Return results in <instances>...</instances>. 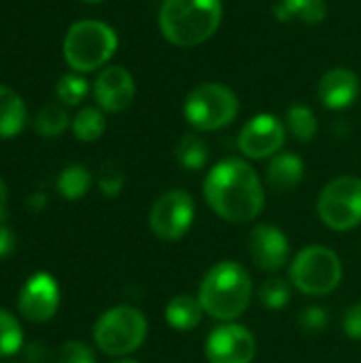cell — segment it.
I'll use <instances>...</instances> for the list:
<instances>
[{
	"label": "cell",
	"mask_w": 361,
	"mask_h": 363,
	"mask_svg": "<svg viewBox=\"0 0 361 363\" xmlns=\"http://www.w3.org/2000/svg\"><path fill=\"white\" fill-rule=\"evenodd\" d=\"M204 198L217 217L249 223L264 208V187L257 172L243 160L219 162L204 181Z\"/></svg>",
	"instance_id": "6da1fadb"
},
{
	"label": "cell",
	"mask_w": 361,
	"mask_h": 363,
	"mask_svg": "<svg viewBox=\"0 0 361 363\" xmlns=\"http://www.w3.org/2000/svg\"><path fill=\"white\" fill-rule=\"evenodd\" d=\"M223 17L219 0H164L160 9V30L168 43L181 49L209 40Z\"/></svg>",
	"instance_id": "7a4b0ae2"
},
{
	"label": "cell",
	"mask_w": 361,
	"mask_h": 363,
	"mask_svg": "<svg viewBox=\"0 0 361 363\" xmlns=\"http://www.w3.org/2000/svg\"><path fill=\"white\" fill-rule=\"evenodd\" d=\"M251 296H253L251 277L236 262H221L213 266L204 274L198 291V300L204 313L221 321L238 319L249 308Z\"/></svg>",
	"instance_id": "3957f363"
},
{
	"label": "cell",
	"mask_w": 361,
	"mask_h": 363,
	"mask_svg": "<svg viewBox=\"0 0 361 363\" xmlns=\"http://www.w3.org/2000/svg\"><path fill=\"white\" fill-rule=\"evenodd\" d=\"M117 49V34L111 26L96 19L77 21L64 38V57L77 72H91L104 66Z\"/></svg>",
	"instance_id": "277c9868"
},
{
	"label": "cell",
	"mask_w": 361,
	"mask_h": 363,
	"mask_svg": "<svg viewBox=\"0 0 361 363\" xmlns=\"http://www.w3.org/2000/svg\"><path fill=\"white\" fill-rule=\"evenodd\" d=\"M147 338V319L132 306L109 308L94 328L98 349L111 357L134 353Z\"/></svg>",
	"instance_id": "5b68a950"
},
{
	"label": "cell",
	"mask_w": 361,
	"mask_h": 363,
	"mask_svg": "<svg viewBox=\"0 0 361 363\" xmlns=\"http://www.w3.org/2000/svg\"><path fill=\"white\" fill-rule=\"evenodd\" d=\"M185 119L200 132H215L230 125L238 115L236 94L221 83H200L185 98Z\"/></svg>",
	"instance_id": "8992f818"
},
{
	"label": "cell",
	"mask_w": 361,
	"mask_h": 363,
	"mask_svg": "<svg viewBox=\"0 0 361 363\" xmlns=\"http://www.w3.org/2000/svg\"><path fill=\"white\" fill-rule=\"evenodd\" d=\"M289 279L306 296H328L332 294L343 279L340 257L321 245L302 249L289 270Z\"/></svg>",
	"instance_id": "52a82bcc"
},
{
	"label": "cell",
	"mask_w": 361,
	"mask_h": 363,
	"mask_svg": "<svg viewBox=\"0 0 361 363\" xmlns=\"http://www.w3.org/2000/svg\"><path fill=\"white\" fill-rule=\"evenodd\" d=\"M317 213L321 221L336 232H349L360 225L361 179L338 177L328 183L317 200Z\"/></svg>",
	"instance_id": "ba28073f"
},
{
	"label": "cell",
	"mask_w": 361,
	"mask_h": 363,
	"mask_svg": "<svg viewBox=\"0 0 361 363\" xmlns=\"http://www.w3.org/2000/svg\"><path fill=\"white\" fill-rule=\"evenodd\" d=\"M194 198L183 189H170L162 194L149 213V228L162 240L183 238L194 223Z\"/></svg>",
	"instance_id": "9c48e42d"
},
{
	"label": "cell",
	"mask_w": 361,
	"mask_h": 363,
	"mask_svg": "<svg viewBox=\"0 0 361 363\" xmlns=\"http://www.w3.org/2000/svg\"><path fill=\"white\" fill-rule=\"evenodd\" d=\"M204 353L209 363H251L255 359L257 345L247 328L228 323L211 332Z\"/></svg>",
	"instance_id": "30bf717a"
},
{
	"label": "cell",
	"mask_w": 361,
	"mask_h": 363,
	"mask_svg": "<svg viewBox=\"0 0 361 363\" xmlns=\"http://www.w3.org/2000/svg\"><path fill=\"white\" fill-rule=\"evenodd\" d=\"M285 143V128L283 123L268 113L255 115L251 121L245 123L238 136L240 151L251 160H266L274 157L277 151Z\"/></svg>",
	"instance_id": "8fae6325"
},
{
	"label": "cell",
	"mask_w": 361,
	"mask_h": 363,
	"mask_svg": "<svg viewBox=\"0 0 361 363\" xmlns=\"http://www.w3.org/2000/svg\"><path fill=\"white\" fill-rule=\"evenodd\" d=\"M19 313L32 323L49 321L60 306V287L47 272L32 274L19 291Z\"/></svg>",
	"instance_id": "7c38bea8"
},
{
	"label": "cell",
	"mask_w": 361,
	"mask_h": 363,
	"mask_svg": "<svg viewBox=\"0 0 361 363\" xmlns=\"http://www.w3.org/2000/svg\"><path fill=\"white\" fill-rule=\"evenodd\" d=\"M249 251L260 270L277 272L289 257V242L279 228L264 223L249 234Z\"/></svg>",
	"instance_id": "4fadbf2b"
},
{
	"label": "cell",
	"mask_w": 361,
	"mask_h": 363,
	"mask_svg": "<svg viewBox=\"0 0 361 363\" xmlns=\"http://www.w3.org/2000/svg\"><path fill=\"white\" fill-rule=\"evenodd\" d=\"M134 91H136L134 79L121 66L104 68L94 83L96 100H98L100 108H104L106 113H119V111L128 108L130 102L134 100Z\"/></svg>",
	"instance_id": "5bb4252c"
},
{
	"label": "cell",
	"mask_w": 361,
	"mask_h": 363,
	"mask_svg": "<svg viewBox=\"0 0 361 363\" xmlns=\"http://www.w3.org/2000/svg\"><path fill=\"white\" fill-rule=\"evenodd\" d=\"M360 94V79L349 68H332L319 83V100L332 111L351 106Z\"/></svg>",
	"instance_id": "9a60e30c"
},
{
	"label": "cell",
	"mask_w": 361,
	"mask_h": 363,
	"mask_svg": "<svg viewBox=\"0 0 361 363\" xmlns=\"http://www.w3.org/2000/svg\"><path fill=\"white\" fill-rule=\"evenodd\" d=\"M304 177V164L296 153H279L270 160L266 168L268 187L277 194L294 189Z\"/></svg>",
	"instance_id": "2e32d148"
},
{
	"label": "cell",
	"mask_w": 361,
	"mask_h": 363,
	"mask_svg": "<svg viewBox=\"0 0 361 363\" xmlns=\"http://www.w3.org/2000/svg\"><path fill=\"white\" fill-rule=\"evenodd\" d=\"M26 125V104L17 91L0 85V138L17 136Z\"/></svg>",
	"instance_id": "e0dca14e"
},
{
	"label": "cell",
	"mask_w": 361,
	"mask_h": 363,
	"mask_svg": "<svg viewBox=\"0 0 361 363\" xmlns=\"http://www.w3.org/2000/svg\"><path fill=\"white\" fill-rule=\"evenodd\" d=\"M202 315H204V308H202L200 300L185 296V294L172 298L166 306V321L170 328H174L179 332H189V330L198 328L202 321Z\"/></svg>",
	"instance_id": "ac0fdd59"
},
{
	"label": "cell",
	"mask_w": 361,
	"mask_h": 363,
	"mask_svg": "<svg viewBox=\"0 0 361 363\" xmlns=\"http://www.w3.org/2000/svg\"><path fill=\"white\" fill-rule=\"evenodd\" d=\"M274 15L281 21L298 19L302 23H321L328 15L326 0H281L274 6Z\"/></svg>",
	"instance_id": "d6986e66"
},
{
	"label": "cell",
	"mask_w": 361,
	"mask_h": 363,
	"mask_svg": "<svg viewBox=\"0 0 361 363\" xmlns=\"http://www.w3.org/2000/svg\"><path fill=\"white\" fill-rule=\"evenodd\" d=\"M89 187H91V174L81 164H72V166L64 168L62 174L57 177V191L66 200L83 198L89 191Z\"/></svg>",
	"instance_id": "ffe728a7"
},
{
	"label": "cell",
	"mask_w": 361,
	"mask_h": 363,
	"mask_svg": "<svg viewBox=\"0 0 361 363\" xmlns=\"http://www.w3.org/2000/svg\"><path fill=\"white\" fill-rule=\"evenodd\" d=\"M177 160L185 170H200L209 162V147L198 134H185L177 145Z\"/></svg>",
	"instance_id": "44dd1931"
},
{
	"label": "cell",
	"mask_w": 361,
	"mask_h": 363,
	"mask_svg": "<svg viewBox=\"0 0 361 363\" xmlns=\"http://www.w3.org/2000/svg\"><path fill=\"white\" fill-rule=\"evenodd\" d=\"M287 128H289V132L294 134L296 140H300V143H311V140L317 136L319 123H317L315 113H313L309 106H304V104H294V106L287 111Z\"/></svg>",
	"instance_id": "7402d4cb"
},
{
	"label": "cell",
	"mask_w": 361,
	"mask_h": 363,
	"mask_svg": "<svg viewBox=\"0 0 361 363\" xmlns=\"http://www.w3.org/2000/svg\"><path fill=\"white\" fill-rule=\"evenodd\" d=\"M104 128H106V121H104V115L102 111L98 108H81L74 119H72V132L79 140L83 143H94L98 140L102 134H104Z\"/></svg>",
	"instance_id": "603a6c76"
},
{
	"label": "cell",
	"mask_w": 361,
	"mask_h": 363,
	"mask_svg": "<svg viewBox=\"0 0 361 363\" xmlns=\"http://www.w3.org/2000/svg\"><path fill=\"white\" fill-rule=\"evenodd\" d=\"M66 128H68V115L57 104H49V106L40 108L36 119H34V130L40 136H47V138L60 136Z\"/></svg>",
	"instance_id": "cb8c5ba5"
},
{
	"label": "cell",
	"mask_w": 361,
	"mask_h": 363,
	"mask_svg": "<svg viewBox=\"0 0 361 363\" xmlns=\"http://www.w3.org/2000/svg\"><path fill=\"white\" fill-rule=\"evenodd\" d=\"M23 345V332L19 321L9 313L0 308V359L15 355Z\"/></svg>",
	"instance_id": "d4e9b609"
},
{
	"label": "cell",
	"mask_w": 361,
	"mask_h": 363,
	"mask_svg": "<svg viewBox=\"0 0 361 363\" xmlns=\"http://www.w3.org/2000/svg\"><path fill=\"white\" fill-rule=\"evenodd\" d=\"M291 296L289 283L283 279H268L262 287H260V300L266 308L270 311H281L287 306Z\"/></svg>",
	"instance_id": "484cf974"
},
{
	"label": "cell",
	"mask_w": 361,
	"mask_h": 363,
	"mask_svg": "<svg viewBox=\"0 0 361 363\" xmlns=\"http://www.w3.org/2000/svg\"><path fill=\"white\" fill-rule=\"evenodd\" d=\"M55 94H57V98L64 104L74 106V104H79L87 96V81L83 77H77V74H64L57 81Z\"/></svg>",
	"instance_id": "4316f807"
},
{
	"label": "cell",
	"mask_w": 361,
	"mask_h": 363,
	"mask_svg": "<svg viewBox=\"0 0 361 363\" xmlns=\"http://www.w3.org/2000/svg\"><path fill=\"white\" fill-rule=\"evenodd\" d=\"M298 323H300V328H302L304 332H309V334H319V332H323V330L328 328L330 315H328V311L321 308V306H309V308H304V311L300 313Z\"/></svg>",
	"instance_id": "83f0119b"
},
{
	"label": "cell",
	"mask_w": 361,
	"mask_h": 363,
	"mask_svg": "<svg viewBox=\"0 0 361 363\" xmlns=\"http://www.w3.org/2000/svg\"><path fill=\"white\" fill-rule=\"evenodd\" d=\"M57 363H96V357L87 345H83L79 340H70L62 347Z\"/></svg>",
	"instance_id": "f1b7e54d"
},
{
	"label": "cell",
	"mask_w": 361,
	"mask_h": 363,
	"mask_svg": "<svg viewBox=\"0 0 361 363\" xmlns=\"http://www.w3.org/2000/svg\"><path fill=\"white\" fill-rule=\"evenodd\" d=\"M98 187H100V191H102L104 196L115 198V196L123 189V174H121L115 166H106V168H102V172H100Z\"/></svg>",
	"instance_id": "f546056e"
},
{
	"label": "cell",
	"mask_w": 361,
	"mask_h": 363,
	"mask_svg": "<svg viewBox=\"0 0 361 363\" xmlns=\"http://www.w3.org/2000/svg\"><path fill=\"white\" fill-rule=\"evenodd\" d=\"M345 332H347V336L361 340V302L353 304L347 311V315H345Z\"/></svg>",
	"instance_id": "4dcf8cb0"
},
{
	"label": "cell",
	"mask_w": 361,
	"mask_h": 363,
	"mask_svg": "<svg viewBox=\"0 0 361 363\" xmlns=\"http://www.w3.org/2000/svg\"><path fill=\"white\" fill-rule=\"evenodd\" d=\"M15 249V234L13 230L4 223V219H0V257L11 255Z\"/></svg>",
	"instance_id": "1f68e13d"
},
{
	"label": "cell",
	"mask_w": 361,
	"mask_h": 363,
	"mask_svg": "<svg viewBox=\"0 0 361 363\" xmlns=\"http://www.w3.org/2000/svg\"><path fill=\"white\" fill-rule=\"evenodd\" d=\"M6 206H9V191H6L4 181L0 179V219L6 217Z\"/></svg>",
	"instance_id": "d6a6232c"
},
{
	"label": "cell",
	"mask_w": 361,
	"mask_h": 363,
	"mask_svg": "<svg viewBox=\"0 0 361 363\" xmlns=\"http://www.w3.org/2000/svg\"><path fill=\"white\" fill-rule=\"evenodd\" d=\"M28 206H32L34 211H43V208L47 206V198H45L43 194H32V196L28 198Z\"/></svg>",
	"instance_id": "836d02e7"
},
{
	"label": "cell",
	"mask_w": 361,
	"mask_h": 363,
	"mask_svg": "<svg viewBox=\"0 0 361 363\" xmlns=\"http://www.w3.org/2000/svg\"><path fill=\"white\" fill-rule=\"evenodd\" d=\"M83 2H89V4H98V2H104V0H83Z\"/></svg>",
	"instance_id": "e575fe53"
},
{
	"label": "cell",
	"mask_w": 361,
	"mask_h": 363,
	"mask_svg": "<svg viewBox=\"0 0 361 363\" xmlns=\"http://www.w3.org/2000/svg\"><path fill=\"white\" fill-rule=\"evenodd\" d=\"M119 363H138V362H134V359H123V362H119Z\"/></svg>",
	"instance_id": "d590c367"
}]
</instances>
